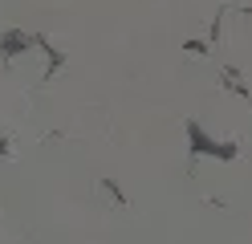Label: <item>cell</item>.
<instances>
[{"label": "cell", "mask_w": 252, "mask_h": 244, "mask_svg": "<svg viewBox=\"0 0 252 244\" xmlns=\"http://www.w3.org/2000/svg\"><path fill=\"white\" fill-rule=\"evenodd\" d=\"M187 142H191V159L212 155V159L232 163L236 155H240V146H236V142H216V139H208V135H203V126H199L195 118H187Z\"/></svg>", "instance_id": "1"}, {"label": "cell", "mask_w": 252, "mask_h": 244, "mask_svg": "<svg viewBox=\"0 0 252 244\" xmlns=\"http://www.w3.org/2000/svg\"><path fill=\"white\" fill-rule=\"evenodd\" d=\"M29 41H33V37H25L21 29H4V33H0V61H12L17 53H25Z\"/></svg>", "instance_id": "2"}, {"label": "cell", "mask_w": 252, "mask_h": 244, "mask_svg": "<svg viewBox=\"0 0 252 244\" xmlns=\"http://www.w3.org/2000/svg\"><path fill=\"white\" fill-rule=\"evenodd\" d=\"M102 191H110V200H118V204H126V195H122V187L114 183V179H102Z\"/></svg>", "instance_id": "3"}, {"label": "cell", "mask_w": 252, "mask_h": 244, "mask_svg": "<svg viewBox=\"0 0 252 244\" xmlns=\"http://www.w3.org/2000/svg\"><path fill=\"white\" fill-rule=\"evenodd\" d=\"M0 155H8V142H0Z\"/></svg>", "instance_id": "4"}]
</instances>
